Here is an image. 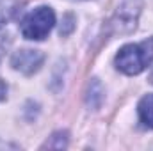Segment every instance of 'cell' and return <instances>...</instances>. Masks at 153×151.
<instances>
[{"label":"cell","instance_id":"6da1fadb","mask_svg":"<svg viewBox=\"0 0 153 151\" xmlns=\"http://www.w3.org/2000/svg\"><path fill=\"white\" fill-rule=\"evenodd\" d=\"M153 61V38L123 46L116 55V68L125 75H139Z\"/></svg>","mask_w":153,"mask_h":151},{"label":"cell","instance_id":"7a4b0ae2","mask_svg":"<svg viewBox=\"0 0 153 151\" xmlns=\"http://www.w3.org/2000/svg\"><path fill=\"white\" fill-rule=\"evenodd\" d=\"M55 25V13L48 5H41L38 9L30 11L22 21V34L23 38L41 41L48 36L52 27Z\"/></svg>","mask_w":153,"mask_h":151},{"label":"cell","instance_id":"3957f363","mask_svg":"<svg viewBox=\"0 0 153 151\" xmlns=\"http://www.w3.org/2000/svg\"><path fill=\"white\" fill-rule=\"evenodd\" d=\"M139 0H123V4L117 7L116 16L112 20L116 32H130L137 25V16H139Z\"/></svg>","mask_w":153,"mask_h":151},{"label":"cell","instance_id":"277c9868","mask_svg":"<svg viewBox=\"0 0 153 151\" xmlns=\"http://www.w3.org/2000/svg\"><path fill=\"white\" fill-rule=\"evenodd\" d=\"M43 61H45V55L39 50H20L13 55L11 64L14 70L22 71L25 75H32L41 68Z\"/></svg>","mask_w":153,"mask_h":151},{"label":"cell","instance_id":"5b68a950","mask_svg":"<svg viewBox=\"0 0 153 151\" xmlns=\"http://www.w3.org/2000/svg\"><path fill=\"white\" fill-rule=\"evenodd\" d=\"M139 119L146 128L153 130V94H146L141 101H139Z\"/></svg>","mask_w":153,"mask_h":151},{"label":"cell","instance_id":"8992f818","mask_svg":"<svg viewBox=\"0 0 153 151\" xmlns=\"http://www.w3.org/2000/svg\"><path fill=\"white\" fill-rule=\"evenodd\" d=\"M5 94H7V85L4 82H0V101L5 100Z\"/></svg>","mask_w":153,"mask_h":151},{"label":"cell","instance_id":"52a82bcc","mask_svg":"<svg viewBox=\"0 0 153 151\" xmlns=\"http://www.w3.org/2000/svg\"><path fill=\"white\" fill-rule=\"evenodd\" d=\"M150 80H152V84H153V70H152V75H150Z\"/></svg>","mask_w":153,"mask_h":151}]
</instances>
